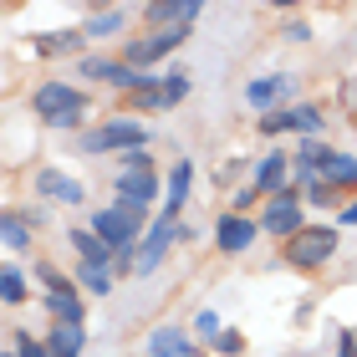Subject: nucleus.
I'll list each match as a JSON object with an SVG mask.
<instances>
[{"label":"nucleus","mask_w":357,"mask_h":357,"mask_svg":"<svg viewBox=\"0 0 357 357\" xmlns=\"http://www.w3.org/2000/svg\"><path fill=\"white\" fill-rule=\"evenodd\" d=\"M31 112L52 128V133H87V112H92V97L82 87L61 82V77H52V82L31 87Z\"/></svg>","instance_id":"obj_1"},{"label":"nucleus","mask_w":357,"mask_h":357,"mask_svg":"<svg viewBox=\"0 0 357 357\" xmlns=\"http://www.w3.org/2000/svg\"><path fill=\"white\" fill-rule=\"evenodd\" d=\"M77 149H82L87 158H102V153H138V149H153V133L143 123H133V118H107V123H97V128H87L82 138H77Z\"/></svg>","instance_id":"obj_2"},{"label":"nucleus","mask_w":357,"mask_h":357,"mask_svg":"<svg viewBox=\"0 0 357 357\" xmlns=\"http://www.w3.org/2000/svg\"><path fill=\"white\" fill-rule=\"evenodd\" d=\"M149 225H153L149 215H133V209H123V204H107V209H92V225H87V230H92L97 240H107L118 255H138Z\"/></svg>","instance_id":"obj_3"},{"label":"nucleus","mask_w":357,"mask_h":357,"mask_svg":"<svg viewBox=\"0 0 357 357\" xmlns=\"http://www.w3.org/2000/svg\"><path fill=\"white\" fill-rule=\"evenodd\" d=\"M337 245H342V235H337V225H306V230L296 235V240H286L281 245V261L291 266V271H321L337 255Z\"/></svg>","instance_id":"obj_4"},{"label":"nucleus","mask_w":357,"mask_h":357,"mask_svg":"<svg viewBox=\"0 0 357 357\" xmlns=\"http://www.w3.org/2000/svg\"><path fill=\"white\" fill-rule=\"evenodd\" d=\"M194 36V26H169V31H149V36H138V41H128L123 46V61H128V67H133V72H153L158 67V61H164V56H174L178 52V46H184Z\"/></svg>","instance_id":"obj_5"},{"label":"nucleus","mask_w":357,"mask_h":357,"mask_svg":"<svg viewBox=\"0 0 357 357\" xmlns=\"http://www.w3.org/2000/svg\"><path fill=\"white\" fill-rule=\"evenodd\" d=\"M261 230L271 235V240H296L301 230H306V199L296 194V184H291L286 194H275V199H266V215H261Z\"/></svg>","instance_id":"obj_6"},{"label":"nucleus","mask_w":357,"mask_h":357,"mask_svg":"<svg viewBox=\"0 0 357 357\" xmlns=\"http://www.w3.org/2000/svg\"><path fill=\"white\" fill-rule=\"evenodd\" d=\"M77 77H87L97 87H118V97H123V92H138L153 72H133L123 56H82L77 61Z\"/></svg>","instance_id":"obj_7"},{"label":"nucleus","mask_w":357,"mask_h":357,"mask_svg":"<svg viewBox=\"0 0 357 357\" xmlns=\"http://www.w3.org/2000/svg\"><path fill=\"white\" fill-rule=\"evenodd\" d=\"M31 194H36V199H46V204H72V209L87 204V184H82V178L61 174V169H52V164L31 169Z\"/></svg>","instance_id":"obj_8"},{"label":"nucleus","mask_w":357,"mask_h":357,"mask_svg":"<svg viewBox=\"0 0 357 357\" xmlns=\"http://www.w3.org/2000/svg\"><path fill=\"white\" fill-rule=\"evenodd\" d=\"M291 97H296V77L291 72H266V77H250L245 82V107H255L266 118V112H281Z\"/></svg>","instance_id":"obj_9"},{"label":"nucleus","mask_w":357,"mask_h":357,"mask_svg":"<svg viewBox=\"0 0 357 357\" xmlns=\"http://www.w3.org/2000/svg\"><path fill=\"white\" fill-rule=\"evenodd\" d=\"M178 245V225H169V220H158L153 215V225H149V235H143V245H138V255H133V275L143 281V275H153L158 266L169 261V250Z\"/></svg>","instance_id":"obj_10"},{"label":"nucleus","mask_w":357,"mask_h":357,"mask_svg":"<svg viewBox=\"0 0 357 357\" xmlns=\"http://www.w3.org/2000/svg\"><path fill=\"white\" fill-rule=\"evenodd\" d=\"M261 235L266 230H261V220H255V215H230V209H225V215L215 220V250L220 255H245Z\"/></svg>","instance_id":"obj_11"},{"label":"nucleus","mask_w":357,"mask_h":357,"mask_svg":"<svg viewBox=\"0 0 357 357\" xmlns=\"http://www.w3.org/2000/svg\"><path fill=\"white\" fill-rule=\"evenodd\" d=\"M112 199L123 209H133V215H149L158 204V174H112Z\"/></svg>","instance_id":"obj_12"},{"label":"nucleus","mask_w":357,"mask_h":357,"mask_svg":"<svg viewBox=\"0 0 357 357\" xmlns=\"http://www.w3.org/2000/svg\"><path fill=\"white\" fill-rule=\"evenodd\" d=\"M41 209H21V204H6V220H0V240H6L10 255H26L36 245V230H41Z\"/></svg>","instance_id":"obj_13"},{"label":"nucleus","mask_w":357,"mask_h":357,"mask_svg":"<svg viewBox=\"0 0 357 357\" xmlns=\"http://www.w3.org/2000/svg\"><path fill=\"white\" fill-rule=\"evenodd\" d=\"M189 194H194V158H174V164H169V178H164V204H158V220L178 225Z\"/></svg>","instance_id":"obj_14"},{"label":"nucleus","mask_w":357,"mask_h":357,"mask_svg":"<svg viewBox=\"0 0 357 357\" xmlns=\"http://www.w3.org/2000/svg\"><path fill=\"white\" fill-rule=\"evenodd\" d=\"M204 15V0H149L143 6V21L153 31H169V26H194Z\"/></svg>","instance_id":"obj_15"},{"label":"nucleus","mask_w":357,"mask_h":357,"mask_svg":"<svg viewBox=\"0 0 357 357\" xmlns=\"http://www.w3.org/2000/svg\"><path fill=\"white\" fill-rule=\"evenodd\" d=\"M255 189L266 194V199H275V194L291 189V153L286 149H271L255 158Z\"/></svg>","instance_id":"obj_16"},{"label":"nucleus","mask_w":357,"mask_h":357,"mask_svg":"<svg viewBox=\"0 0 357 357\" xmlns=\"http://www.w3.org/2000/svg\"><path fill=\"white\" fill-rule=\"evenodd\" d=\"M82 46H87V31L82 26H67V31H41V36H31V52L56 61V56H77L82 61Z\"/></svg>","instance_id":"obj_17"},{"label":"nucleus","mask_w":357,"mask_h":357,"mask_svg":"<svg viewBox=\"0 0 357 357\" xmlns=\"http://www.w3.org/2000/svg\"><path fill=\"white\" fill-rule=\"evenodd\" d=\"M133 112H169V97H164V77H149L138 92H123L118 107H112V118H133Z\"/></svg>","instance_id":"obj_18"},{"label":"nucleus","mask_w":357,"mask_h":357,"mask_svg":"<svg viewBox=\"0 0 357 357\" xmlns=\"http://www.w3.org/2000/svg\"><path fill=\"white\" fill-rule=\"evenodd\" d=\"M67 245H72V255H77V266H97V271H112L118 266V250L107 245V240H97L92 230H67Z\"/></svg>","instance_id":"obj_19"},{"label":"nucleus","mask_w":357,"mask_h":357,"mask_svg":"<svg viewBox=\"0 0 357 357\" xmlns=\"http://www.w3.org/2000/svg\"><path fill=\"white\" fill-rule=\"evenodd\" d=\"M46 347H52V357H82L87 352V327H77V321H52V327H46Z\"/></svg>","instance_id":"obj_20"},{"label":"nucleus","mask_w":357,"mask_h":357,"mask_svg":"<svg viewBox=\"0 0 357 357\" xmlns=\"http://www.w3.org/2000/svg\"><path fill=\"white\" fill-rule=\"evenodd\" d=\"M82 31H87V41H112V36L128 31V10L123 6H102V10H92L82 21Z\"/></svg>","instance_id":"obj_21"},{"label":"nucleus","mask_w":357,"mask_h":357,"mask_svg":"<svg viewBox=\"0 0 357 357\" xmlns=\"http://www.w3.org/2000/svg\"><path fill=\"white\" fill-rule=\"evenodd\" d=\"M184 347H189V332L178 327V321H158L149 332V357H178Z\"/></svg>","instance_id":"obj_22"},{"label":"nucleus","mask_w":357,"mask_h":357,"mask_svg":"<svg viewBox=\"0 0 357 357\" xmlns=\"http://www.w3.org/2000/svg\"><path fill=\"white\" fill-rule=\"evenodd\" d=\"M41 281L46 296H82V286H77V271H56L52 261H36V271H31Z\"/></svg>","instance_id":"obj_23"},{"label":"nucleus","mask_w":357,"mask_h":357,"mask_svg":"<svg viewBox=\"0 0 357 357\" xmlns=\"http://www.w3.org/2000/svg\"><path fill=\"white\" fill-rule=\"evenodd\" d=\"M321 184L357 194V158H352V153H332L327 164H321Z\"/></svg>","instance_id":"obj_24"},{"label":"nucleus","mask_w":357,"mask_h":357,"mask_svg":"<svg viewBox=\"0 0 357 357\" xmlns=\"http://www.w3.org/2000/svg\"><path fill=\"white\" fill-rule=\"evenodd\" d=\"M26 296H31L26 271L15 261H6V266H0V301H6V306H26Z\"/></svg>","instance_id":"obj_25"},{"label":"nucleus","mask_w":357,"mask_h":357,"mask_svg":"<svg viewBox=\"0 0 357 357\" xmlns=\"http://www.w3.org/2000/svg\"><path fill=\"white\" fill-rule=\"evenodd\" d=\"M77 286H82V296H112V286H118V275L112 271H97V266H77Z\"/></svg>","instance_id":"obj_26"},{"label":"nucleus","mask_w":357,"mask_h":357,"mask_svg":"<svg viewBox=\"0 0 357 357\" xmlns=\"http://www.w3.org/2000/svg\"><path fill=\"white\" fill-rule=\"evenodd\" d=\"M46 317L52 321H87V296H46Z\"/></svg>","instance_id":"obj_27"},{"label":"nucleus","mask_w":357,"mask_h":357,"mask_svg":"<svg viewBox=\"0 0 357 357\" xmlns=\"http://www.w3.org/2000/svg\"><path fill=\"white\" fill-rule=\"evenodd\" d=\"M255 133H261V138H286V133H296V112H291V107L266 112V118H255Z\"/></svg>","instance_id":"obj_28"},{"label":"nucleus","mask_w":357,"mask_h":357,"mask_svg":"<svg viewBox=\"0 0 357 357\" xmlns=\"http://www.w3.org/2000/svg\"><path fill=\"white\" fill-rule=\"evenodd\" d=\"M189 92H194V72H184V67H169V72H164V97H169V107H178Z\"/></svg>","instance_id":"obj_29"},{"label":"nucleus","mask_w":357,"mask_h":357,"mask_svg":"<svg viewBox=\"0 0 357 357\" xmlns=\"http://www.w3.org/2000/svg\"><path fill=\"white\" fill-rule=\"evenodd\" d=\"M291 112H296V133H301V138H321V133H327V118H321V107L301 102V107H291Z\"/></svg>","instance_id":"obj_30"},{"label":"nucleus","mask_w":357,"mask_h":357,"mask_svg":"<svg viewBox=\"0 0 357 357\" xmlns=\"http://www.w3.org/2000/svg\"><path fill=\"white\" fill-rule=\"evenodd\" d=\"M10 347L21 352V357H52V347H46V337L26 332V327H15V332H10Z\"/></svg>","instance_id":"obj_31"},{"label":"nucleus","mask_w":357,"mask_h":357,"mask_svg":"<svg viewBox=\"0 0 357 357\" xmlns=\"http://www.w3.org/2000/svg\"><path fill=\"white\" fill-rule=\"evenodd\" d=\"M220 332H225V321H220V312H209V306H204V312L194 317V337H199V347H204V342L215 347V342H220Z\"/></svg>","instance_id":"obj_32"},{"label":"nucleus","mask_w":357,"mask_h":357,"mask_svg":"<svg viewBox=\"0 0 357 357\" xmlns=\"http://www.w3.org/2000/svg\"><path fill=\"white\" fill-rule=\"evenodd\" d=\"M261 199H266V194L255 189V184H240V189L230 194V215H250V209L261 204Z\"/></svg>","instance_id":"obj_33"},{"label":"nucleus","mask_w":357,"mask_h":357,"mask_svg":"<svg viewBox=\"0 0 357 357\" xmlns=\"http://www.w3.org/2000/svg\"><path fill=\"white\" fill-rule=\"evenodd\" d=\"M240 352H245V332H240V327H225L220 342H215V357H240Z\"/></svg>","instance_id":"obj_34"},{"label":"nucleus","mask_w":357,"mask_h":357,"mask_svg":"<svg viewBox=\"0 0 357 357\" xmlns=\"http://www.w3.org/2000/svg\"><path fill=\"white\" fill-rule=\"evenodd\" d=\"M281 41H296V46H306V41H312V26H306V21H291V26H281Z\"/></svg>","instance_id":"obj_35"},{"label":"nucleus","mask_w":357,"mask_h":357,"mask_svg":"<svg viewBox=\"0 0 357 357\" xmlns=\"http://www.w3.org/2000/svg\"><path fill=\"white\" fill-rule=\"evenodd\" d=\"M337 357H357V327H342V337H337Z\"/></svg>","instance_id":"obj_36"},{"label":"nucleus","mask_w":357,"mask_h":357,"mask_svg":"<svg viewBox=\"0 0 357 357\" xmlns=\"http://www.w3.org/2000/svg\"><path fill=\"white\" fill-rule=\"evenodd\" d=\"M337 225H357V194L347 199V209H342V215H337Z\"/></svg>","instance_id":"obj_37"},{"label":"nucleus","mask_w":357,"mask_h":357,"mask_svg":"<svg viewBox=\"0 0 357 357\" xmlns=\"http://www.w3.org/2000/svg\"><path fill=\"white\" fill-rule=\"evenodd\" d=\"M178 357H204V347H194V342H189V347H184V352H178Z\"/></svg>","instance_id":"obj_38"},{"label":"nucleus","mask_w":357,"mask_h":357,"mask_svg":"<svg viewBox=\"0 0 357 357\" xmlns=\"http://www.w3.org/2000/svg\"><path fill=\"white\" fill-rule=\"evenodd\" d=\"M6 357H21V352H15V347H6Z\"/></svg>","instance_id":"obj_39"},{"label":"nucleus","mask_w":357,"mask_h":357,"mask_svg":"<svg viewBox=\"0 0 357 357\" xmlns=\"http://www.w3.org/2000/svg\"><path fill=\"white\" fill-rule=\"evenodd\" d=\"M352 133H357V112H352Z\"/></svg>","instance_id":"obj_40"}]
</instances>
